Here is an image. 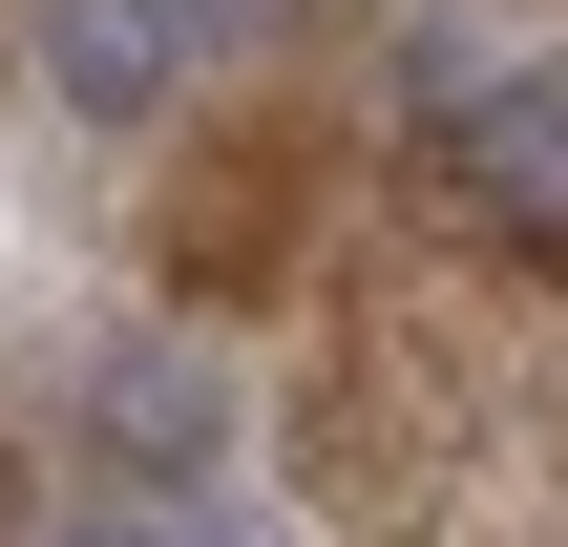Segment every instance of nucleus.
Returning a JSON list of instances; mask_svg holds the SVG:
<instances>
[{
    "label": "nucleus",
    "mask_w": 568,
    "mask_h": 547,
    "mask_svg": "<svg viewBox=\"0 0 568 547\" xmlns=\"http://www.w3.org/2000/svg\"><path fill=\"white\" fill-rule=\"evenodd\" d=\"M422 190L485 253H568V63H506V84L422 105Z\"/></svg>",
    "instance_id": "1"
},
{
    "label": "nucleus",
    "mask_w": 568,
    "mask_h": 547,
    "mask_svg": "<svg viewBox=\"0 0 568 547\" xmlns=\"http://www.w3.org/2000/svg\"><path fill=\"white\" fill-rule=\"evenodd\" d=\"M295 211H316V148H295V126H232V148L169 169L148 253H169L190 295H274V274H295Z\"/></svg>",
    "instance_id": "2"
},
{
    "label": "nucleus",
    "mask_w": 568,
    "mask_h": 547,
    "mask_svg": "<svg viewBox=\"0 0 568 547\" xmlns=\"http://www.w3.org/2000/svg\"><path fill=\"white\" fill-rule=\"evenodd\" d=\"M211 21H232V0H42V84H63L84 126H169V84H190Z\"/></svg>",
    "instance_id": "3"
},
{
    "label": "nucleus",
    "mask_w": 568,
    "mask_h": 547,
    "mask_svg": "<svg viewBox=\"0 0 568 547\" xmlns=\"http://www.w3.org/2000/svg\"><path fill=\"white\" fill-rule=\"evenodd\" d=\"M84 422H105V464H126V485H211V379H190V358H148V337H126V358L84 379Z\"/></svg>",
    "instance_id": "4"
}]
</instances>
